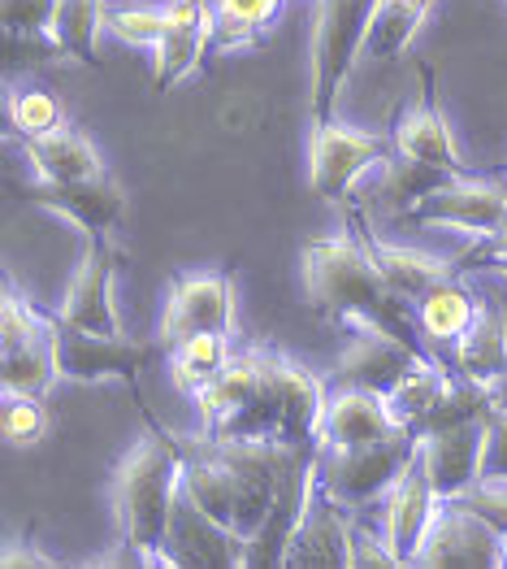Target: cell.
<instances>
[{
    "instance_id": "obj_6",
    "label": "cell",
    "mask_w": 507,
    "mask_h": 569,
    "mask_svg": "<svg viewBox=\"0 0 507 569\" xmlns=\"http://www.w3.org/2000/svg\"><path fill=\"white\" fill-rule=\"evenodd\" d=\"M52 335H57V370L70 382H135L139 370L170 361V343L161 335H152V339L95 335L83 327H70L61 313H52Z\"/></svg>"
},
{
    "instance_id": "obj_41",
    "label": "cell",
    "mask_w": 507,
    "mask_h": 569,
    "mask_svg": "<svg viewBox=\"0 0 507 569\" xmlns=\"http://www.w3.org/2000/svg\"><path fill=\"white\" fill-rule=\"evenodd\" d=\"M504 166H507V161H504Z\"/></svg>"
},
{
    "instance_id": "obj_18",
    "label": "cell",
    "mask_w": 507,
    "mask_h": 569,
    "mask_svg": "<svg viewBox=\"0 0 507 569\" xmlns=\"http://www.w3.org/2000/svg\"><path fill=\"white\" fill-rule=\"evenodd\" d=\"M352 509H343L334 496H325L322 482L313 487L308 513L300 518L291 548H286V569H347L352 566Z\"/></svg>"
},
{
    "instance_id": "obj_34",
    "label": "cell",
    "mask_w": 507,
    "mask_h": 569,
    "mask_svg": "<svg viewBox=\"0 0 507 569\" xmlns=\"http://www.w3.org/2000/svg\"><path fill=\"white\" fill-rule=\"evenodd\" d=\"M61 0H0L4 36H52Z\"/></svg>"
},
{
    "instance_id": "obj_31",
    "label": "cell",
    "mask_w": 507,
    "mask_h": 569,
    "mask_svg": "<svg viewBox=\"0 0 507 569\" xmlns=\"http://www.w3.org/2000/svg\"><path fill=\"white\" fill-rule=\"evenodd\" d=\"M4 122H9V136L40 140V136H52L65 127V109L44 88H22V92H9L4 100Z\"/></svg>"
},
{
    "instance_id": "obj_11",
    "label": "cell",
    "mask_w": 507,
    "mask_h": 569,
    "mask_svg": "<svg viewBox=\"0 0 507 569\" xmlns=\"http://www.w3.org/2000/svg\"><path fill=\"white\" fill-rule=\"evenodd\" d=\"M416 227H456L468 236H495L507 227V188L473 174H452L413 209Z\"/></svg>"
},
{
    "instance_id": "obj_9",
    "label": "cell",
    "mask_w": 507,
    "mask_h": 569,
    "mask_svg": "<svg viewBox=\"0 0 507 569\" xmlns=\"http://www.w3.org/2000/svg\"><path fill=\"white\" fill-rule=\"evenodd\" d=\"M434 352L425 348H413L404 339L386 331H361L352 335V343L343 348L334 375H329V391H377V396H395V387L413 375L420 361H429ZM438 361V357H434Z\"/></svg>"
},
{
    "instance_id": "obj_25",
    "label": "cell",
    "mask_w": 507,
    "mask_h": 569,
    "mask_svg": "<svg viewBox=\"0 0 507 569\" xmlns=\"http://www.w3.org/2000/svg\"><path fill=\"white\" fill-rule=\"evenodd\" d=\"M395 152H404L413 161H425V166H438V170H452V174H468L460 161V148H456V136H452L447 118L434 104H420V109L399 118Z\"/></svg>"
},
{
    "instance_id": "obj_1",
    "label": "cell",
    "mask_w": 507,
    "mask_h": 569,
    "mask_svg": "<svg viewBox=\"0 0 507 569\" xmlns=\"http://www.w3.org/2000/svg\"><path fill=\"white\" fill-rule=\"evenodd\" d=\"M295 452L300 448L274 439H222L204 430L183 435V491L239 539H252L270 518L277 482Z\"/></svg>"
},
{
    "instance_id": "obj_29",
    "label": "cell",
    "mask_w": 507,
    "mask_h": 569,
    "mask_svg": "<svg viewBox=\"0 0 507 569\" xmlns=\"http://www.w3.org/2000/svg\"><path fill=\"white\" fill-rule=\"evenodd\" d=\"M282 0H213V44L247 48L274 31Z\"/></svg>"
},
{
    "instance_id": "obj_26",
    "label": "cell",
    "mask_w": 507,
    "mask_h": 569,
    "mask_svg": "<svg viewBox=\"0 0 507 569\" xmlns=\"http://www.w3.org/2000/svg\"><path fill=\"white\" fill-rule=\"evenodd\" d=\"M429 9H434V0H373L361 57L399 61L404 48L413 44V36L420 31V22H425Z\"/></svg>"
},
{
    "instance_id": "obj_38",
    "label": "cell",
    "mask_w": 507,
    "mask_h": 569,
    "mask_svg": "<svg viewBox=\"0 0 507 569\" xmlns=\"http://www.w3.org/2000/svg\"><path fill=\"white\" fill-rule=\"evenodd\" d=\"M481 475H504L507 478V405L499 400L490 413V435H486V461Z\"/></svg>"
},
{
    "instance_id": "obj_28",
    "label": "cell",
    "mask_w": 507,
    "mask_h": 569,
    "mask_svg": "<svg viewBox=\"0 0 507 569\" xmlns=\"http://www.w3.org/2000/svg\"><path fill=\"white\" fill-rule=\"evenodd\" d=\"M452 179V170H438V166H425V161H413L404 152H395L386 166H382V191L377 200L399 213V218H413V209L429 196L434 188H443Z\"/></svg>"
},
{
    "instance_id": "obj_22",
    "label": "cell",
    "mask_w": 507,
    "mask_h": 569,
    "mask_svg": "<svg viewBox=\"0 0 507 569\" xmlns=\"http://www.w3.org/2000/svg\"><path fill=\"white\" fill-rule=\"evenodd\" d=\"M352 227L361 231L365 239V248L373 252V261H377V270L386 274V283L395 287L404 300H420L429 287L447 283V279H456L460 270H456V261H443V257H434V252H420V248H408V243H386V239H377L365 227V218L361 213H352Z\"/></svg>"
},
{
    "instance_id": "obj_20",
    "label": "cell",
    "mask_w": 507,
    "mask_h": 569,
    "mask_svg": "<svg viewBox=\"0 0 507 569\" xmlns=\"http://www.w3.org/2000/svg\"><path fill=\"white\" fill-rule=\"evenodd\" d=\"M408 422L395 413L391 396L377 391H329L325 400L322 443L325 448H365L377 439H391Z\"/></svg>"
},
{
    "instance_id": "obj_3",
    "label": "cell",
    "mask_w": 507,
    "mask_h": 569,
    "mask_svg": "<svg viewBox=\"0 0 507 569\" xmlns=\"http://www.w3.org/2000/svg\"><path fill=\"white\" fill-rule=\"evenodd\" d=\"M179 496H183V435L152 422L118 470L113 505H118L122 552L109 561L113 566H170L165 535H170Z\"/></svg>"
},
{
    "instance_id": "obj_36",
    "label": "cell",
    "mask_w": 507,
    "mask_h": 569,
    "mask_svg": "<svg viewBox=\"0 0 507 569\" xmlns=\"http://www.w3.org/2000/svg\"><path fill=\"white\" fill-rule=\"evenodd\" d=\"M456 270L468 274V270H504L507 274V227L495 231V236H477L460 257H452Z\"/></svg>"
},
{
    "instance_id": "obj_4",
    "label": "cell",
    "mask_w": 507,
    "mask_h": 569,
    "mask_svg": "<svg viewBox=\"0 0 507 569\" xmlns=\"http://www.w3.org/2000/svg\"><path fill=\"white\" fill-rule=\"evenodd\" d=\"M420 448V435L413 427L395 430L391 439H377L365 448H325L317 457V482L325 496H334L343 509L361 513L377 496H386L399 475L408 470V461Z\"/></svg>"
},
{
    "instance_id": "obj_10",
    "label": "cell",
    "mask_w": 507,
    "mask_h": 569,
    "mask_svg": "<svg viewBox=\"0 0 507 569\" xmlns=\"http://www.w3.org/2000/svg\"><path fill=\"white\" fill-rule=\"evenodd\" d=\"M13 191L27 204H40V209L70 218L83 236H113L126 218V191L118 188V179L109 170L95 174V179H70V183L36 179V183H22Z\"/></svg>"
},
{
    "instance_id": "obj_23",
    "label": "cell",
    "mask_w": 507,
    "mask_h": 569,
    "mask_svg": "<svg viewBox=\"0 0 507 569\" xmlns=\"http://www.w3.org/2000/svg\"><path fill=\"white\" fill-rule=\"evenodd\" d=\"M477 296L460 283V274L456 279H447V283L429 287L420 300H416V327H420V339H425V348L447 366V357L456 352V343H460V335L468 331V322L477 318ZM452 370V366H447Z\"/></svg>"
},
{
    "instance_id": "obj_39",
    "label": "cell",
    "mask_w": 507,
    "mask_h": 569,
    "mask_svg": "<svg viewBox=\"0 0 507 569\" xmlns=\"http://www.w3.org/2000/svg\"><path fill=\"white\" fill-rule=\"evenodd\" d=\"M4 566L13 569V566H36V569H48L52 561L48 557H40L36 548H31V539H27V548H22V539H13L9 548H4Z\"/></svg>"
},
{
    "instance_id": "obj_15",
    "label": "cell",
    "mask_w": 507,
    "mask_h": 569,
    "mask_svg": "<svg viewBox=\"0 0 507 569\" xmlns=\"http://www.w3.org/2000/svg\"><path fill=\"white\" fill-rule=\"evenodd\" d=\"M195 331H234V283L226 270H200L183 274L170 287L165 318H161V339L174 348L179 339Z\"/></svg>"
},
{
    "instance_id": "obj_40",
    "label": "cell",
    "mask_w": 507,
    "mask_h": 569,
    "mask_svg": "<svg viewBox=\"0 0 507 569\" xmlns=\"http://www.w3.org/2000/svg\"><path fill=\"white\" fill-rule=\"evenodd\" d=\"M499 557H504V566H507V530L499 535Z\"/></svg>"
},
{
    "instance_id": "obj_14",
    "label": "cell",
    "mask_w": 507,
    "mask_h": 569,
    "mask_svg": "<svg viewBox=\"0 0 507 569\" xmlns=\"http://www.w3.org/2000/svg\"><path fill=\"white\" fill-rule=\"evenodd\" d=\"M486 435H490V413L464 418V422L420 435V461L429 470V482H434L438 500H456L460 491H468L481 478Z\"/></svg>"
},
{
    "instance_id": "obj_16",
    "label": "cell",
    "mask_w": 507,
    "mask_h": 569,
    "mask_svg": "<svg viewBox=\"0 0 507 569\" xmlns=\"http://www.w3.org/2000/svg\"><path fill=\"white\" fill-rule=\"evenodd\" d=\"M165 557H170V566H186V569H234V566L243 569L247 539H239L217 518H209L183 491L179 505H174V518H170Z\"/></svg>"
},
{
    "instance_id": "obj_17",
    "label": "cell",
    "mask_w": 507,
    "mask_h": 569,
    "mask_svg": "<svg viewBox=\"0 0 507 569\" xmlns=\"http://www.w3.org/2000/svg\"><path fill=\"white\" fill-rule=\"evenodd\" d=\"M213 40V4L209 0H170L165 4V36L152 48V88L170 92L200 66Z\"/></svg>"
},
{
    "instance_id": "obj_7",
    "label": "cell",
    "mask_w": 507,
    "mask_h": 569,
    "mask_svg": "<svg viewBox=\"0 0 507 569\" xmlns=\"http://www.w3.org/2000/svg\"><path fill=\"white\" fill-rule=\"evenodd\" d=\"M369 13L373 0H322V22L313 40V127L334 118V100L365 44Z\"/></svg>"
},
{
    "instance_id": "obj_12",
    "label": "cell",
    "mask_w": 507,
    "mask_h": 569,
    "mask_svg": "<svg viewBox=\"0 0 507 569\" xmlns=\"http://www.w3.org/2000/svg\"><path fill=\"white\" fill-rule=\"evenodd\" d=\"M413 566L425 569H495L504 566L499 557V530L481 522L477 513H468L460 505L443 500L434 522L425 530L420 548H416Z\"/></svg>"
},
{
    "instance_id": "obj_19",
    "label": "cell",
    "mask_w": 507,
    "mask_h": 569,
    "mask_svg": "<svg viewBox=\"0 0 507 569\" xmlns=\"http://www.w3.org/2000/svg\"><path fill=\"white\" fill-rule=\"evenodd\" d=\"M438 505L443 500H438V491L429 482V470L420 461V448H416L408 470L386 491V543H391V552H395L399 566H413L416 561V548H420L425 530L434 522Z\"/></svg>"
},
{
    "instance_id": "obj_30",
    "label": "cell",
    "mask_w": 507,
    "mask_h": 569,
    "mask_svg": "<svg viewBox=\"0 0 507 569\" xmlns=\"http://www.w3.org/2000/svg\"><path fill=\"white\" fill-rule=\"evenodd\" d=\"M100 27H109L104 0H61V4H57V27H52V36L70 52V61H79V66H100V61H95Z\"/></svg>"
},
{
    "instance_id": "obj_5",
    "label": "cell",
    "mask_w": 507,
    "mask_h": 569,
    "mask_svg": "<svg viewBox=\"0 0 507 569\" xmlns=\"http://www.w3.org/2000/svg\"><path fill=\"white\" fill-rule=\"evenodd\" d=\"M61 379L57 370V335H52V313H40L27 305L13 287L4 283L0 300V387L18 396H40Z\"/></svg>"
},
{
    "instance_id": "obj_33",
    "label": "cell",
    "mask_w": 507,
    "mask_h": 569,
    "mask_svg": "<svg viewBox=\"0 0 507 569\" xmlns=\"http://www.w3.org/2000/svg\"><path fill=\"white\" fill-rule=\"evenodd\" d=\"M452 505H460L468 513H477L481 522H490L499 535L507 530V478L504 475H481L468 491H460Z\"/></svg>"
},
{
    "instance_id": "obj_32",
    "label": "cell",
    "mask_w": 507,
    "mask_h": 569,
    "mask_svg": "<svg viewBox=\"0 0 507 569\" xmlns=\"http://www.w3.org/2000/svg\"><path fill=\"white\" fill-rule=\"evenodd\" d=\"M0 435L4 443L13 448H31L48 435V409L40 396H18V391H4V405H0Z\"/></svg>"
},
{
    "instance_id": "obj_13",
    "label": "cell",
    "mask_w": 507,
    "mask_h": 569,
    "mask_svg": "<svg viewBox=\"0 0 507 569\" xmlns=\"http://www.w3.org/2000/svg\"><path fill=\"white\" fill-rule=\"evenodd\" d=\"M118 261H122V248H113L109 236H88L79 270L70 274V287L61 296V318L70 327H83L95 335H122V318L113 305Z\"/></svg>"
},
{
    "instance_id": "obj_35",
    "label": "cell",
    "mask_w": 507,
    "mask_h": 569,
    "mask_svg": "<svg viewBox=\"0 0 507 569\" xmlns=\"http://www.w3.org/2000/svg\"><path fill=\"white\" fill-rule=\"evenodd\" d=\"M109 31L135 48H156L165 36V9H109Z\"/></svg>"
},
{
    "instance_id": "obj_2",
    "label": "cell",
    "mask_w": 507,
    "mask_h": 569,
    "mask_svg": "<svg viewBox=\"0 0 507 569\" xmlns=\"http://www.w3.org/2000/svg\"><path fill=\"white\" fill-rule=\"evenodd\" d=\"M300 266H304L308 305L322 318L356 322V327H369V331L395 335L413 348H425L413 300H404L395 287L386 283V274L377 270V261H373V252L365 248L356 227L347 236L308 239L304 252H300Z\"/></svg>"
},
{
    "instance_id": "obj_27",
    "label": "cell",
    "mask_w": 507,
    "mask_h": 569,
    "mask_svg": "<svg viewBox=\"0 0 507 569\" xmlns=\"http://www.w3.org/2000/svg\"><path fill=\"white\" fill-rule=\"evenodd\" d=\"M231 335L226 331H195L170 348V379L183 396H200L231 361Z\"/></svg>"
},
{
    "instance_id": "obj_21",
    "label": "cell",
    "mask_w": 507,
    "mask_h": 569,
    "mask_svg": "<svg viewBox=\"0 0 507 569\" xmlns=\"http://www.w3.org/2000/svg\"><path fill=\"white\" fill-rule=\"evenodd\" d=\"M452 375L499 391V382L507 379V313L499 300L477 305V318L468 322L452 352Z\"/></svg>"
},
{
    "instance_id": "obj_24",
    "label": "cell",
    "mask_w": 507,
    "mask_h": 569,
    "mask_svg": "<svg viewBox=\"0 0 507 569\" xmlns=\"http://www.w3.org/2000/svg\"><path fill=\"white\" fill-rule=\"evenodd\" d=\"M22 157L36 166L40 179H52V183H70V179H95L104 174V161L95 152V143L70 127L52 131V136H40V140H22Z\"/></svg>"
},
{
    "instance_id": "obj_8",
    "label": "cell",
    "mask_w": 507,
    "mask_h": 569,
    "mask_svg": "<svg viewBox=\"0 0 507 569\" xmlns=\"http://www.w3.org/2000/svg\"><path fill=\"white\" fill-rule=\"evenodd\" d=\"M391 157H395V136L391 140L365 136L329 118L322 127H313V140H308V188L317 200L343 204L356 188V179L373 166H386Z\"/></svg>"
},
{
    "instance_id": "obj_37",
    "label": "cell",
    "mask_w": 507,
    "mask_h": 569,
    "mask_svg": "<svg viewBox=\"0 0 507 569\" xmlns=\"http://www.w3.org/2000/svg\"><path fill=\"white\" fill-rule=\"evenodd\" d=\"M352 566H399V561H395V552H391L386 535L377 539L373 530L352 522Z\"/></svg>"
}]
</instances>
